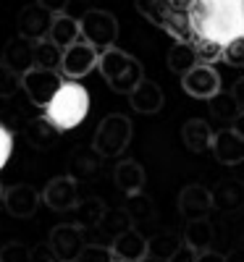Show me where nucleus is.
Returning a JSON list of instances; mask_svg holds the SVG:
<instances>
[{"instance_id":"obj_1","label":"nucleus","mask_w":244,"mask_h":262,"mask_svg":"<svg viewBox=\"0 0 244 262\" xmlns=\"http://www.w3.org/2000/svg\"><path fill=\"white\" fill-rule=\"evenodd\" d=\"M192 42H213L226 48L244 37V0H192L187 8Z\"/></svg>"},{"instance_id":"obj_2","label":"nucleus","mask_w":244,"mask_h":262,"mask_svg":"<svg viewBox=\"0 0 244 262\" xmlns=\"http://www.w3.org/2000/svg\"><path fill=\"white\" fill-rule=\"evenodd\" d=\"M90 102H92L90 92L79 81L66 79L60 84V90L53 95V100L48 102L45 116L58 131H71L90 116Z\"/></svg>"},{"instance_id":"obj_3","label":"nucleus","mask_w":244,"mask_h":262,"mask_svg":"<svg viewBox=\"0 0 244 262\" xmlns=\"http://www.w3.org/2000/svg\"><path fill=\"white\" fill-rule=\"evenodd\" d=\"M97 69H100L105 84L113 92H118V95H129L145 79L142 63L134 55H129V53H124L118 48L103 50L100 58H97Z\"/></svg>"},{"instance_id":"obj_4","label":"nucleus","mask_w":244,"mask_h":262,"mask_svg":"<svg viewBox=\"0 0 244 262\" xmlns=\"http://www.w3.org/2000/svg\"><path fill=\"white\" fill-rule=\"evenodd\" d=\"M137 11L147 21H152L155 27H160L163 32H168L176 42H192L187 8L173 6L171 0H137Z\"/></svg>"},{"instance_id":"obj_5","label":"nucleus","mask_w":244,"mask_h":262,"mask_svg":"<svg viewBox=\"0 0 244 262\" xmlns=\"http://www.w3.org/2000/svg\"><path fill=\"white\" fill-rule=\"evenodd\" d=\"M131 142V121L121 113H110L97 123L92 147L100 152V158H118Z\"/></svg>"},{"instance_id":"obj_6","label":"nucleus","mask_w":244,"mask_h":262,"mask_svg":"<svg viewBox=\"0 0 244 262\" xmlns=\"http://www.w3.org/2000/svg\"><path fill=\"white\" fill-rule=\"evenodd\" d=\"M79 29H82V39L90 42L95 50H108L116 45L118 39V21L113 13H108L103 8H90L84 11V16L79 18Z\"/></svg>"},{"instance_id":"obj_7","label":"nucleus","mask_w":244,"mask_h":262,"mask_svg":"<svg viewBox=\"0 0 244 262\" xmlns=\"http://www.w3.org/2000/svg\"><path fill=\"white\" fill-rule=\"evenodd\" d=\"M66 79L60 76V71H50V69H29L21 76V90L27 92V97L32 100V105L37 107H48V102L53 100V95L60 90V84Z\"/></svg>"},{"instance_id":"obj_8","label":"nucleus","mask_w":244,"mask_h":262,"mask_svg":"<svg viewBox=\"0 0 244 262\" xmlns=\"http://www.w3.org/2000/svg\"><path fill=\"white\" fill-rule=\"evenodd\" d=\"M97 58L100 53L90 45V42H74L71 48H66L63 50V58H60V66H58V71L63 79H69V81H76L82 76H87L90 71L97 69Z\"/></svg>"},{"instance_id":"obj_9","label":"nucleus","mask_w":244,"mask_h":262,"mask_svg":"<svg viewBox=\"0 0 244 262\" xmlns=\"http://www.w3.org/2000/svg\"><path fill=\"white\" fill-rule=\"evenodd\" d=\"M42 202H45L50 210H58V212H69L76 207V202L82 200L79 196V181L71 179L69 173H63V176H55L48 181L45 191L39 194Z\"/></svg>"},{"instance_id":"obj_10","label":"nucleus","mask_w":244,"mask_h":262,"mask_svg":"<svg viewBox=\"0 0 244 262\" xmlns=\"http://www.w3.org/2000/svg\"><path fill=\"white\" fill-rule=\"evenodd\" d=\"M48 244L60 262H74L84 249V228H79L76 223H60L50 231Z\"/></svg>"},{"instance_id":"obj_11","label":"nucleus","mask_w":244,"mask_h":262,"mask_svg":"<svg viewBox=\"0 0 244 262\" xmlns=\"http://www.w3.org/2000/svg\"><path fill=\"white\" fill-rule=\"evenodd\" d=\"M50 24H53V13L45 11L42 6L32 3V6H24L16 16V32L18 37H24L29 42H39L45 39L48 32H50Z\"/></svg>"},{"instance_id":"obj_12","label":"nucleus","mask_w":244,"mask_h":262,"mask_svg":"<svg viewBox=\"0 0 244 262\" xmlns=\"http://www.w3.org/2000/svg\"><path fill=\"white\" fill-rule=\"evenodd\" d=\"M42 202V196L34 186L29 184H13L3 191V205L8 210L11 217H18V221H27V217H32L37 212Z\"/></svg>"},{"instance_id":"obj_13","label":"nucleus","mask_w":244,"mask_h":262,"mask_svg":"<svg viewBox=\"0 0 244 262\" xmlns=\"http://www.w3.org/2000/svg\"><path fill=\"white\" fill-rule=\"evenodd\" d=\"M181 86L184 92L199 100H210L220 92V76L215 74V69H210L208 63H197L189 74L181 76Z\"/></svg>"},{"instance_id":"obj_14","label":"nucleus","mask_w":244,"mask_h":262,"mask_svg":"<svg viewBox=\"0 0 244 262\" xmlns=\"http://www.w3.org/2000/svg\"><path fill=\"white\" fill-rule=\"evenodd\" d=\"M0 63H3L6 69L16 71L18 76H24L29 69H34V42L16 34L13 39L6 42L3 53H0Z\"/></svg>"},{"instance_id":"obj_15","label":"nucleus","mask_w":244,"mask_h":262,"mask_svg":"<svg viewBox=\"0 0 244 262\" xmlns=\"http://www.w3.org/2000/svg\"><path fill=\"white\" fill-rule=\"evenodd\" d=\"M179 210L187 221H197V217H205L213 210V191H208L199 184H189L181 189L179 194Z\"/></svg>"},{"instance_id":"obj_16","label":"nucleus","mask_w":244,"mask_h":262,"mask_svg":"<svg viewBox=\"0 0 244 262\" xmlns=\"http://www.w3.org/2000/svg\"><path fill=\"white\" fill-rule=\"evenodd\" d=\"M213 155L218 163H223V165H239L244 160V139L236 134L234 128L229 131H218V134L213 137Z\"/></svg>"},{"instance_id":"obj_17","label":"nucleus","mask_w":244,"mask_h":262,"mask_svg":"<svg viewBox=\"0 0 244 262\" xmlns=\"http://www.w3.org/2000/svg\"><path fill=\"white\" fill-rule=\"evenodd\" d=\"M129 102H131V107H134L137 113L152 116V113H158L163 107V90L155 81L142 79L134 90L129 92Z\"/></svg>"},{"instance_id":"obj_18","label":"nucleus","mask_w":244,"mask_h":262,"mask_svg":"<svg viewBox=\"0 0 244 262\" xmlns=\"http://www.w3.org/2000/svg\"><path fill=\"white\" fill-rule=\"evenodd\" d=\"M113 257L126 259V262H139L142 257H147V238L142 231L137 228H129L121 236L113 238V247H110Z\"/></svg>"},{"instance_id":"obj_19","label":"nucleus","mask_w":244,"mask_h":262,"mask_svg":"<svg viewBox=\"0 0 244 262\" xmlns=\"http://www.w3.org/2000/svg\"><path fill=\"white\" fill-rule=\"evenodd\" d=\"M100 152L95 147H76L71 152V158H69V176L71 179H92L97 176V170H100Z\"/></svg>"},{"instance_id":"obj_20","label":"nucleus","mask_w":244,"mask_h":262,"mask_svg":"<svg viewBox=\"0 0 244 262\" xmlns=\"http://www.w3.org/2000/svg\"><path fill=\"white\" fill-rule=\"evenodd\" d=\"M181 142H184V147L189 152L202 155V152H208L210 144H213V131H210V126L202 118H189L181 126Z\"/></svg>"},{"instance_id":"obj_21","label":"nucleus","mask_w":244,"mask_h":262,"mask_svg":"<svg viewBox=\"0 0 244 262\" xmlns=\"http://www.w3.org/2000/svg\"><path fill=\"white\" fill-rule=\"evenodd\" d=\"M24 137L34 149H50L58 139H60V131L48 121V116H37L32 121H27L24 126Z\"/></svg>"},{"instance_id":"obj_22","label":"nucleus","mask_w":244,"mask_h":262,"mask_svg":"<svg viewBox=\"0 0 244 262\" xmlns=\"http://www.w3.org/2000/svg\"><path fill=\"white\" fill-rule=\"evenodd\" d=\"M48 39L53 42L55 48H60V50L71 48L74 42H79V39H82L79 21H76V18H71V16H66V13H58V16H53V24H50Z\"/></svg>"},{"instance_id":"obj_23","label":"nucleus","mask_w":244,"mask_h":262,"mask_svg":"<svg viewBox=\"0 0 244 262\" xmlns=\"http://www.w3.org/2000/svg\"><path fill=\"white\" fill-rule=\"evenodd\" d=\"M116 186L129 196V194H139L145 189V168L137 160H121L113 170Z\"/></svg>"},{"instance_id":"obj_24","label":"nucleus","mask_w":244,"mask_h":262,"mask_svg":"<svg viewBox=\"0 0 244 262\" xmlns=\"http://www.w3.org/2000/svg\"><path fill=\"white\" fill-rule=\"evenodd\" d=\"M197 63H199V58H197V50H194L192 42H176L168 50V69L179 76L189 74Z\"/></svg>"},{"instance_id":"obj_25","label":"nucleus","mask_w":244,"mask_h":262,"mask_svg":"<svg viewBox=\"0 0 244 262\" xmlns=\"http://www.w3.org/2000/svg\"><path fill=\"white\" fill-rule=\"evenodd\" d=\"M105 215V202L100 196H87V200H79L74 207V217H76V226L79 228H95L100 226Z\"/></svg>"},{"instance_id":"obj_26","label":"nucleus","mask_w":244,"mask_h":262,"mask_svg":"<svg viewBox=\"0 0 244 262\" xmlns=\"http://www.w3.org/2000/svg\"><path fill=\"white\" fill-rule=\"evenodd\" d=\"M184 244L192 247L194 252H208V247L213 244V226L208 223V217H197V221L187 223Z\"/></svg>"},{"instance_id":"obj_27","label":"nucleus","mask_w":244,"mask_h":262,"mask_svg":"<svg viewBox=\"0 0 244 262\" xmlns=\"http://www.w3.org/2000/svg\"><path fill=\"white\" fill-rule=\"evenodd\" d=\"M244 205V186L239 181H223L213 191V207L234 212Z\"/></svg>"},{"instance_id":"obj_28","label":"nucleus","mask_w":244,"mask_h":262,"mask_svg":"<svg viewBox=\"0 0 244 262\" xmlns=\"http://www.w3.org/2000/svg\"><path fill=\"white\" fill-rule=\"evenodd\" d=\"M60 58H63V50L55 48L48 37H45V39H39V42H34V69H50V71H58Z\"/></svg>"},{"instance_id":"obj_29","label":"nucleus","mask_w":244,"mask_h":262,"mask_svg":"<svg viewBox=\"0 0 244 262\" xmlns=\"http://www.w3.org/2000/svg\"><path fill=\"white\" fill-rule=\"evenodd\" d=\"M124 210L129 212V217H131V223H134V226L137 223H147V221L155 217V205H152L150 196H145L142 191L139 194H129Z\"/></svg>"},{"instance_id":"obj_30","label":"nucleus","mask_w":244,"mask_h":262,"mask_svg":"<svg viewBox=\"0 0 244 262\" xmlns=\"http://www.w3.org/2000/svg\"><path fill=\"white\" fill-rule=\"evenodd\" d=\"M97 228H103V233H108V236L116 238V236H121L124 231L134 228V223H131V217H129L126 210H105V215H103V221H100Z\"/></svg>"},{"instance_id":"obj_31","label":"nucleus","mask_w":244,"mask_h":262,"mask_svg":"<svg viewBox=\"0 0 244 262\" xmlns=\"http://www.w3.org/2000/svg\"><path fill=\"white\" fill-rule=\"evenodd\" d=\"M179 244L181 242L173 233H158V236L147 238V254L150 257H158V259H168L176 252V247H179Z\"/></svg>"},{"instance_id":"obj_32","label":"nucleus","mask_w":244,"mask_h":262,"mask_svg":"<svg viewBox=\"0 0 244 262\" xmlns=\"http://www.w3.org/2000/svg\"><path fill=\"white\" fill-rule=\"evenodd\" d=\"M210 107H213V116L215 118H220V121H234L239 113H241V107L236 105V100H234V95H215V97H210Z\"/></svg>"},{"instance_id":"obj_33","label":"nucleus","mask_w":244,"mask_h":262,"mask_svg":"<svg viewBox=\"0 0 244 262\" xmlns=\"http://www.w3.org/2000/svg\"><path fill=\"white\" fill-rule=\"evenodd\" d=\"M0 262H32V249L21 242H8L0 249Z\"/></svg>"},{"instance_id":"obj_34","label":"nucleus","mask_w":244,"mask_h":262,"mask_svg":"<svg viewBox=\"0 0 244 262\" xmlns=\"http://www.w3.org/2000/svg\"><path fill=\"white\" fill-rule=\"evenodd\" d=\"M18 90H21V76L0 63V97L8 100V97H13Z\"/></svg>"},{"instance_id":"obj_35","label":"nucleus","mask_w":244,"mask_h":262,"mask_svg":"<svg viewBox=\"0 0 244 262\" xmlns=\"http://www.w3.org/2000/svg\"><path fill=\"white\" fill-rule=\"evenodd\" d=\"M74 262H113V252L100 244H84V249Z\"/></svg>"},{"instance_id":"obj_36","label":"nucleus","mask_w":244,"mask_h":262,"mask_svg":"<svg viewBox=\"0 0 244 262\" xmlns=\"http://www.w3.org/2000/svg\"><path fill=\"white\" fill-rule=\"evenodd\" d=\"M223 58L231 66H244V37H236V39L229 42L223 48Z\"/></svg>"},{"instance_id":"obj_37","label":"nucleus","mask_w":244,"mask_h":262,"mask_svg":"<svg viewBox=\"0 0 244 262\" xmlns=\"http://www.w3.org/2000/svg\"><path fill=\"white\" fill-rule=\"evenodd\" d=\"M11 152H13V134L0 123V170H3L6 163L11 160Z\"/></svg>"},{"instance_id":"obj_38","label":"nucleus","mask_w":244,"mask_h":262,"mask_svg":"<svg viewBox=\"0 0 244 262\" xmlns=\"http://www.w3.org/2000/svg\"><path fill=\"white\" fill-rule=\"evenodd\" d=\"M32 262H60V259L55 257V252L50 249L48 242H39V244L32 249Z\"/></svg>"},{"instance_id":"obj_39","label":"nucleus","mask_w":244,"mask_h":262,"mask_svg":"<svg viewBox=\"0 0 244 262\" xmlns=\"http://www.w3.org/2000/svg\"><path fill=\"white\" fill-rule=\"evenodd\" d=\"M197 254H199V252H194L192 247L179 244V247H176V252H173L166 262H197Z\"/></svg>"},{"instance_id":"obj_40","label":"nucleus","mask_w":244,"mask_h":262,"mask_svg":"<svg viewBox=\"0 0 244 262\" xmlns=\"http://www.w3.org/2000/svg\"><path fill=\"white\" fill-rule=\"evenodd\" d=\"M37 6H42L45 11H50L53 16H58V13H63V11H66L69 0H37Z\"/></svg>"},{"instance_id":"obj_41","label":"nucleus","mask_w":244,"mask_h":262,"mask_svg":"<svg viewBox=\"0 0 244 262\" xmlns=\"http://www.w3.org/2000/svg\"><path fill=\"white\" fill-rule=\"evenodd\" d=\"M234 100H236V105L241 107V111H244V79H239L236 84H234Z\"/></svg>"},{"instance_id":"obj_42","label":"nucleus","mask_w":244,"mask_h":262,"mask_svg":"<svg viewBox=\"0 0 244 262\" xmlns=\"http://www.w3.org/2000/svg\"><path fill=\"white\" fill-rule=\"evenodd\" d=\"M197 262H226L220 254H215V252H199L197 254Z\"/></svg>"},{"instance_id":"obj_43","label":"nucleus","mask_w":244,"mask_h":262,"mask_svg":"<svg viewBox=\"0 0 244 262\" xmlns=\"http://www.w3.org/2000/svg\"><path fill=\"white\" fill-rule=\"evenodd\" d=\"M231 128H234L236 134H239V137L244 139V111H241V113H239V116H236V118L231 121Z\"/></svg>"},{"instance_id":"obj_44","label":"nucleus","mask_w":244,"mask_h":262,"mask_svg":"<svg viewBox=\"0 0 244 262\" xmlns=\"http://www.w3.org/2000/svg\"><path fill=\"white\" fill-rule=\"evenodd\" d=\"M226 262H244V247H239V249H234L229 257H226Z\"/></svg>"},{"instance_id":"obj_45","label":"nucleus","mask_w":244,"mask_h":262,"mask_svg":"<svg viewBox=\"0 0 244 262\" xmlns=\"http://www.w3.org/2000/svg\"><path fill=\"white\" fill-rule=\"evenodd\" d=\"M173 6H179V8H189L192 6V0H171Z\"/></svg>"},{"instance_id":"obj_46","label":"nucleus","mask_w":244,"mask_h":262,"mask_svg":"<svg viewBox=\"0 0 244 262\" xmlns=\"http://www.w3.org/2000/svg\"><path fill=\"white\" fill-rule=\"evenodd\" d=\"M139 262H166V259H158V257H150V254H147V257H142Z\"/></svg>"},{"instance_id":"obj_47","label":"nucleus","mask_w":244,"mask_h":262,"mask_svg":"<svg viewBox=\"0 0 244 262\" xmlns=\"http://www.w3.org/2000/svg\"><path fill=\"white\" fill-rule=\"evenodd\" d=\"M3 191H6V189H3V186H0V200H3Z\"/></svg>"},{"instance_id":"obj_48","label":"nucleus","mask_w":244,"mask_h":262,"mask_svg":"<svg viewBox=\"0 0 244 262\" xmlns=\"http://www.w3.org/2000/svg\"><path fill=\"white\" fill-rule=\"evenodd\" d=\"M113 262H126V259H118V257H113Z\"/></svg>"}]
</instances>
